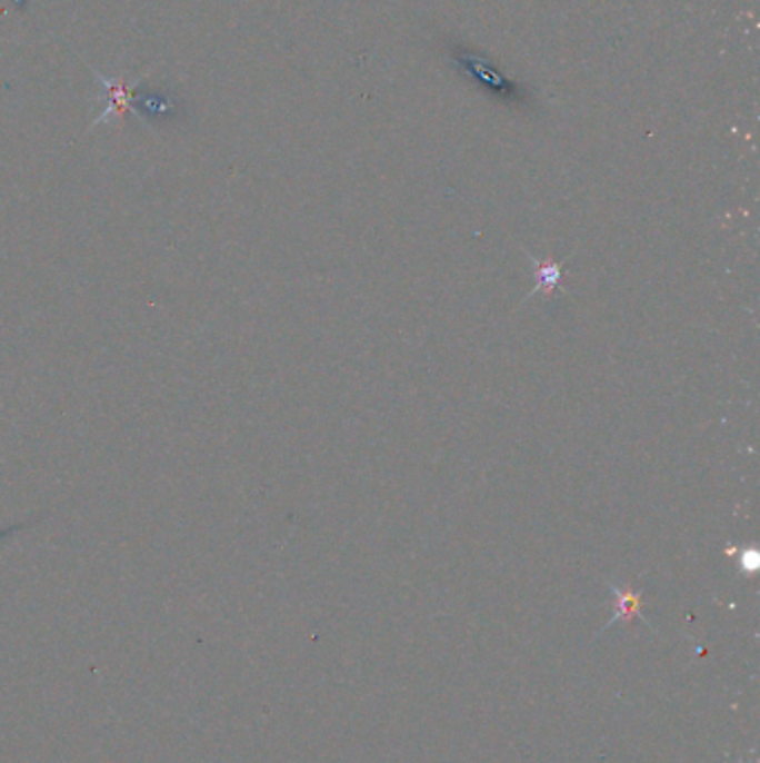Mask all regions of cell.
Segmentation results:
<instances>
[{
	"label": "cell",
	"mask_w": 760,
	"mask_h": 763,
	"mask_svg": "<svg viewBox=\"0 0 760 763\" xmlns=\"http://www.w3.org/2000/svg\"><path fill=\"white\" fill-rule=\"evenodd\" d=\"M92 75H94L97 81L101 83V92H103V97H101V101H103V112L94 119V123L90 126V130L97 128V126H101V123H106L108 119H114V117H117V119H123L128 112L137 115V117L143 121V115H141V112L137 110V106H134V88L141 83V79L128 83L126 77H106V75H101L99 70H92Z\"/></svg>",
	"instance_id": "6da1fadb"
},
{
	"label": "cell",
	"mask_w": 760,
	"mask_h": 763,
	"mask_svg": "<svg viewBox=\"0 0 760 763\" xmlns=\"http://www.w3.org/2000/svg\"><path fill=\"white\" fill-rule=\"evenodd\" d=\"M524 250V248H522ZM524 255H527V261L533 266V270H536V277H538V281H536V286H533V290L531 293H527V297H524V301H529L531 297H536L538 293H542V290H547V293H551V290H556V286L560 284V279H562V272H564V264L562 261H540V259H536L529 250H524Z\"/></svg>",
	"instance_id": "3957f363"
},
{
	"label": "cell",
	"mask_w": 760,
	"mask_h": 763,
	"mask_svg": "<svg viewBox=\"0 0 760 763\" xmlns=\"http://www.w3.org/2000/svg\"><path fill=\"white\" fill-rule=\"evenodd\" d=\"M609 585V589H611V594H613V616H611V621L604 625V630L607 627H611V625H616L618 621H642L644 625H649V627H653L647 618H644V614H642V589H633V587H622V585H616V583H607ZM602 630V632H604Z\"/></svg>",
	"instance_id": "7a4b0ae2"
},
{
	"label": "cell",
	"mask_w": 760,
	"mask_h": 763,
	"mask_svg": "<svg viewBox=\"0 0 760 763\" xmlns=\"http://www.w3.org/2000/svg\"><path fill=\"white\" fill-rule=\"evenodd\" d=\"M733 552H738V567H740V572L753 574L758 569L760 556H758L756 549H733Z\"/></svg>",
	"instance_id": "277c9868"
}]
</instances>
